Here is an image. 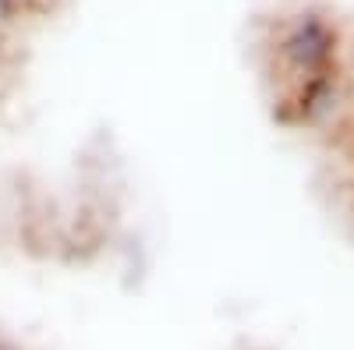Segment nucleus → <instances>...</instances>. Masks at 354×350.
<instances>
[{"label":"nucleus","instance_id":"f257e3e1","mask_svg":"<svg viewBox=\"0 0 354 350\" xmlns=\"http://www.w3.org/2000/svg\"><path fill=\"white\" fill-rule=\"evenodd\" d=\"M326 135H330V163H333V195L340 198L347 220L354 223V110L344 113Z\"/></svg>","mask_w":354,"mask_h":350},{"label":"nucleus","instance_id":"f03ea898","mask_svg":"<svg viewBox=\"0 0 354 350\" xmlns=\"http://www.w3.org/2000/svg\"><path fill=\"white\" fill-rule=\"evenodd\" d=\"M39 4H43V0H0V21L11 25V21H18L21 14L36 11Z\"/></svg>","mask_w":354,"mask_h":350},{"label":"nucleus","instance_id":"7ed1b4c3","mask_svg":"<svg viewBox=\"0 0 354 350\" xmlns=\"http://www.w3.org/2000/svg\"><path fill=\"white\" fill-rule=\"evenodd\" d=\"M4 43H8L4 39V21H0V61H4Z\"/></svg>","mask_w":354,"mask_h":350},{"label":"nucleus","instance_id":"20e7f679","mask_svg":"<svg viewBox=\"0 0 354 350\" xmlns=\"http://www.w3.org/2000/svg\"><path fill=\"white\" fill-rule=\"evenodd\" d=\"M0 350H11V347H0Z\"/></svg>","mask_w":354,"mask_h":350}]
</instances>
